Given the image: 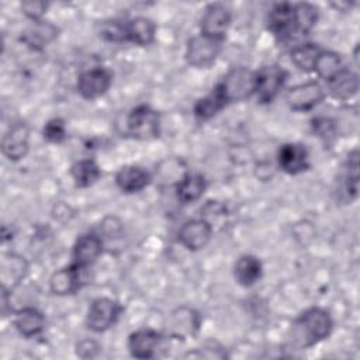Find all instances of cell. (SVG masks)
Here are the masks:
<instances>
[{
	"label": "cell",
	"mask_w": 360,
	"mask_h": 360,
	"mask_svg": "<svg viewBox=\"0 0 360 360\" xmlns=\"http://www.w3.org/2000/svg\"><path fill=\"white\" fill-rule=\"evenodd\" d=\"M66 136H68V128H66V121L63 118L53 117L44 124L42 138L45 142L52 145H59L65 142Z\"/></svg>",
	"instance_id": "cell-35"
},
{
	"label": "cell",
	"mask_w": 360,
	"mask_h": 360,
	"mask_svg": "<svg viewBox=\"0 0 360 360\" xmlns=\"http://www.w3.org/2000/svg\"><path fill=\"white\" fill-rule=\"evenodd\" d=\"M359 180H360V165H359V149L350 150L345 160V173L342 181V191L346 201L350 204L359 195Z\"/></svg>",
	"instance_id": "cell-29"
},
{
	"label": "cell",
	"mask_w": 360,
	"mask_h": 360,
	"mask_svg": "<svg viewBox=\"0 0 360 360\" xmlns=\"http://www.w3.org/2000/svg\"><path fill=\"white\" fill-rule=\"evenodd\" d=\"M202 318L201 314L188 305L174 308L165 323V335L173 340H188L194 339L201 329Z\"/></svg>",
	"instance_id": "cell-6"
},
{
	"label": "cell",
	"mask_w": 360,
	"mask_h": 360,
	"mask_svg": "<svg viewBox=\"0 0 360 360\" xmlns=\"http://www.w3.org/2000/svg\"><path fill=\"white\" fill-rule=\"evenodd\" d=\"M166 335L152 328H141L128 335L127 349L135 359H153L162 347Z\"/></svg>",
	"instance_id": "cell-16"
},
{
	"label": "cell",
	"mask_w": 360,
	"mask_h": 360,
	"mask_svg": "<svg viewBox=\"0 0 360 360\" xmlns=\"http://www.w3.org/2000/svg\"><path fill=\"white\" fill-rule=\"evenodd\" d=\"M49 3L44 0H24L20 4L21 13L32 22L45 18Z\"/></svg>",
	"instance_id": "cell-37"
},
{
	"label": "cell",
	"mask_w": 360,
	"mask_h": 360,
	"mask_svg": "<svg viewBox=\"0 0 360 360\" xmlns=\"http://www.w3.org/2000/svg\"><path fill=\"white\" fill-rule=\"evenodd\" d=\"M114 183L122 194H136L153 183V173L139 165H125L117 170Z\"/></svg>",
	"instance_id": "cell-18"
},
{
	"label": "cell",
	"mask_w": 360,
	"mask_h": 360,
	"mask_svg": "<svg viewBox=\"0 0 360 360\" xmlns=\"http://www.w3.org/2000/svg\"><path fill=\"white\" fill-rule=\"evenodd\" d=\"M311 131L325 148H332L338 139V124L330 117H314L311 120Z\"/></svg>",
	"instance_id": "cell-34"
},
{
	"label": "cell",
	"mask_w": 360,
	"mask_h": 360,
	"mask_svg": "<svg viewBox=\"0 0 360 360\" xmlns=\"http://www.w3.org/2000/svg\"><path fill=\"white\" fill-rule=\"evenodd\" d=\"M105 243L96 231L79 235L72 246V262L82 267H91L104 253Z\"/></svg>",
	"instance_id": "cell-17"
},
{
	"label": "cell",
	"mask_w": 360,
	"mask_h": 360,
	"mask_svg": "<svg viewBox=\"0 0 360 360\" xmlns=\"http://www.w3.org/2000/svg\"><path fill=\"white\" fill-rule=\"evenodd\" d=\"M97 37L110 44H127V21L120 18L101 20L96 25Z\"/></svg>",
	"instance_id": "cell-32"
},
{
	"label": "cell",
	"mask_w": 360,
	"mask_h": 360,
	"mask_svg": "<svg viewBox=\"0 0 360 360\" xmlns=\"http://www.w3.org/2000/svg\"><path fill=\"white\" fill-rule=\"evenodd\" d=\"M49 291L56 297H68L79 292L89 284V267L73 262L55 270L49 277Z\"/></svg>",
	"instance_id": "cell-8"
},
{
	"label": "cell",
	"mask_w": 360,
	"mask_h": 360,
	"mask_svg": "<svg viewBox=\"0 0 360 360\" xmlns=\"http://www.w3.org/2000/svg\"><path fill=\"white\" fill-rule=\"evenodd\" d=\"M31 128L25 121H17L11 124L1 138V153L13 163H17L30 152Z\"/></svg>",
	"instance_id": "cell-12"
},
{
	"label": "cell",
	"mask_w": 360,
	"mask_h": 360,
	"mask_svg": "<svg viewBox=\"0 0 360 360\" xmlns=\"http://www.w3.org/2000/svg\"><path fill=\"white\" fill-rule=\"evenodd\" d=\"M326 98L325 86L319 80H308L290 87L285 93V103L291 111L309 112Z\"/></svg>",
	"instance_id": "cell-9"
},
{
	"label": "cell",
	"mask_w": 360,
	"mask_h": 360,
	"mask_svg": "<svg viewBox=\"0 0 360 360\" xmlns=\"http://www.w3.org/2000/svg\"><path fill=\"white\" fill-rule=\"evenodd\" d=\"M162 132L160 112L149 104H138L125 117V134L136 141H155Z\"/></svg>",
	"instance_id": "cell-3"
},
{
	"label": "cell",
	"mask_w": 360,
	"mask_h": 360,
	"mask_svg": "<svg viewBox=\"0 0 360 360\" xmlns=\"http://www.w3.org/2000/svg\"><path fill=\"white\" fill-rule=\"evenodd\" d=\"M343 60L340 53L329 49H322L315 60L314 72L321 80L326 82L330 79L335 73H338L343 68Z\"/></svg>",
	"instance_id": "cell-33"
},
{
	"label": "cell",
	"mask_w": 360,
	"mask_h": 360,
	"mask_svg": "<svg viewBox=\"0 0 360 360\" xmlns=\"http://www.w3.org/2000/svg\"><path fill=\"white\" fill-rule=\"evenodd\" d=\"M212 233L214 226L207 218H193L179 228L177 242L188 252H200L208 246Z\"/></svg>",
	"instance_id": "cell-13"
},
{
	"label": "cell",
	"mask_w": 360,
	"mask_h": 360,
	"mask_svg": "<svg viewBox=\"0 0 360 360\" xmlns=\"http://www.w3.org/2000/svg\"><path fill=\"white\" fill-rule=\"evenodd\" d=\"M292 15L297 35H308L319 20V8L314 3L300 1L292 3Z\"/></svg>",
	"instance_id": "cell-30"
},
{
	"label": "cell",
	"mask_w": 360,
	"mask_h": 360,
	"mask_svg": "<svg viewBox=\"0 0 360 360\" xmlns=\"http://www.w3.org/2000/svg\"><path fill=\"white\" fill-rule=\"evenodd\" d=\"M256 72L255 96L259 104H271L283 91L288 79V72L280 65H264Z\"/></svg>",
	"instance_id": "cell-7"
},
{
	"label": "cell",
	"mask_w": 360,
	"mask_h": 360,
	"mask_svg": "<svg viewBox=\"0 0 360 360\" xmlns=\"http://www.w3.org/2000/svg\"><path fill=\"white\" fill-rule=\"evenodd\" d=\"M98 233L104 239V243H105V248H107V243L111 239L115 242V240H120L122 238V235H124V224H122V221L118 217L107 215V217L103 218V221L100 224Z\"/></svg>",
	"instance_id": "cell-36"
},
{
	"label": "cell",
	"mask_w": 360,
	"mask_h": 360,
	"mask_svg": "<svg viewBox=\"0 0 360 360\" xmlns=\"http://www.w3.org/2000/svg\"><path fill=\"white\" fill-rule=\"evenodd\" d=\"M360 79L357 72L343 66L338 73L325 82L326 96L338 101H349L359 93Z\"/></svg>",
	"instance_id": "cell-19"
},
{
	"label": "cell",
	"mask_w": 360,
	"mask_h": 360,
	"mask_svg": "<svg viewBox=\"0 0 360 360\" xmlns=\"http://www.w3.org/2000/svg\"><path fill=\"white\" fill-rule=\"evenodd\" d=\"M124 312L120 301L111 297H97L87 307L84 323L93 333H104L114 328Z\"/></svg>",
	"instance_id": "cell-4"
},
{
	"label": "cell",
	"mask_w": 360,
	"mask_h": 360,
	"mask_svg": "<svg viewBox=\"0 0 360 360\" xmlns=\"http://www.w3.org/2000/svg\"><path fill=\"white\" fill-rule=\"evenodd\" d=\"M256 72L249 66L238 65L226 70V73L214 84L225 100L226 105L242 103L255 96Z\"/></svg>",
	"instance_id": "cell-2"
},
{
	"label": "cell",
	"mask_w": 360,
	"mask_h": 360,
	"mask_svg": "<svg viewBox=\"0 0 360 360\" xmlns=\"http://www.w3.org/2000/svg\"><path fill=\"white\" fill-rule=\"evenodd\" d=\"M225 41H219L204 34L193 35L186 42L184 60L194 69H210L218 60Z\"/></svg>",
	"instance_id": "cell-5"
},
{
	"label": "cell",
	"mask_w": 360,
	"mask_h": 360,
	"mask_svg": "<svg viewBox=\"0 0 360 360\" xmlns=\"http://www.w3.org/2000/svg\"><path fill=\"white\" fill-rule=\"evenodd\" d=\"M322 48L315 42H302L291 48L290 60L291 63L304 73H312L315 60Z\"/></svg>",
	"instance_id": "cell-31"
},
{
	"label": "cell",
	"mask_w": 360,
	"mask_h": 360,
	"mask_svg": "<svg viewBox=\"0 0 360 360\" xmlns=\"http://www.w3.org/2000/svg\"><path fill=\"white\" fill-rule=\"evenodd\" d=\"M190 172L186 162L181 158L170 156L156 165L153 180H158L165 187H176L177 183Z\"/></svg>",
	"instance_id": "cell-26"
},
{
	"label": "cell",
	"mask_w": 360,
	"mask_h": 360,
	"mask_svg": "<svg viewBox=\"0 0 360 360\" xmlns=\"http://www.w3.org/2000/svg\"><path fill=\"white\" fill-rule=\"evenodd\" d=\"M58 37H59V28L53 22L44 18L39 21H32L21 32L20 39L34 51H44Z\"/></svg>",
	"instance_id": "cell-22"
},
{
	"label": "cell",
	"mask_w": 360,
	"mask_h": 360,
	"mask_svg": "<svg viewBox=\"0 0 360 360\" xmlns=\"http://www.w3.org/2000/svg\"><path fill=\"white\" fill-rule=\"evenodd\" d=\"M208 188L207 177L200 172H188L173 188L176 198L183 205H190L202 198Z\"/></svg>",
	"instance_id": "cell-23"
},
{
	"label": "cell",
	"mask_w": 360,
	"mask_h": 360,
	"mask_svg": "<svg viewBox=\"0 0 360 360\" xmlns=\"http://www.w3.org/2000/svg\"><path fill=\"white\" fill-rule=\"evenodd\" d=\"M232 273L238 285L243 288H250L262 280L263 263L257 256L252 253H245L236 259Z\"/></svg>",
	"instance_id": "cell-24"
},
{
	"label": "cell",
	"mask_w": 360,
	"mask_h": 360,
	"mask_svg": "<svg viewBox=\"0 0 360 360\" xmlns=\"http://www.w3.org/2000/svg\"><path fill=\"white\" fill-rule=\"evenodd\" d=\"M112 84V73L104 66H94L79 73L76 90L83 100L94 101L104 97Z\"/></svg>",
	"instance_id": "cell-10"
},
{
	"label": "cell",
	"mask_w": 360,
	"mask_h": 360,
	"mask_svg": "<svg viewBox=\"0 0 360 360\" xmlns=\"http://www.w3.org/2000/svg\"><path fill=\"white\" fill-rule=\"evenodd\" d=\"M232 25V11L222 3H210L204 7L200 17V34L225 41Z\"/></svg>",
	"instance_id": "cell-11"
},
{
	"label": "cell",
	"mask_w": 360,
	"mask_h": 360,
	"mask_svg": "<svg viewBox=\"0 0 360 360\" xmlns=\"http://www.w3.org/2000/svg\"><path fill=\"white\" fill-rule=\"evenodd\" d=\"M69 174L77 188H89L101 179L103 172L94 159L84 158L72 163Z\"/></svg>",
	"instance_id": "cell-27"
},
{
	"label": "cell",
	"mask_w": 360,
	"mask_h": 360,
	"mask_svg": "<svg viewBox=\"0 0 360 360\" xmlns=\"http://www.w3.org/2000/svg\"><path fill=\"white\" fill-rule=\"evenodd\" d=\"M226 107L228 105L222 96L218 93L215 87H212L208 94L195 100V103L193 104V115L197 121L207 122L217 117Z\"/></svg>",
	"instance_id": "cell-28"
},
{
	"label": "cell",
	"mask_w": 360,
	"mask_h": 360,
	"mask_svg": "<svg viewBox=\"0 0 360 360\" xmlns=\"http://www.w3.org/2000/svg\"><path fill=\"white\" fill-rule=\"evenodd\" d=\"M76 356L80 359H94L101 352V345L93 338H84L75 346Z\"/></svg>",
	"instance_id": "cell-38"
},
{
	"label": "cell",
	"mask_w": 360,
	"mask_h": 360,
	"mask_svg": "<svg viewBox=\"0 0 360 360\" xmlns=\"http://www.w3.org/2000/svg\"><path fill=\"white\" fill-rule=\"evenodd\" d=\"M266 27L270 34L276 38L280 44L290 42L295 35V25H294V15H292V3L290 1H280L274 3L267 13Z\"/></svg>",
	"instance_id": "cell-14"
},
{
	"label": "cell",
	"mask_w": 360,
	"mask_h": 360,
	"mask_svg": "<svg viewBox=\"0 0 360 360\" xmlns=\"http://www.w3.org/2000/svg\"><path fill=\"white\" fill-rule=\"evenodd\" d=\"M276 162L277 167L288 176H298L311 169L309 150L301 142L283 143L277 150Z\"/></svg>",
	"instance_id": "cell-15"
},
{
	"label": "cell",
	"mask_w": 360,
	"mask_h": 360,
	"mask_svg": "<svg viewBox=\"0 0 360 360\" xmlns=\"http://www.w3.org/2000/svg\"><path fill=\"white\" fill-rule=\"evenodd\" d=\"M335 321L330 312L322 307H309L294 318L287 340L295 350L311 349L326 340L333 332Z\"/></svg>",
	"instance_id": "cell-1"
},
{
	"label": "cell",
	"mask_w": 360,
	"mask_h": 360,
	"mask_svg": "<svg viewBox=\"0 0 360 360\" xmlns=\"http://www.w3.org/2000/svg\"><path fill=\"white\" fill-rule=\"evenodd\" d=\"M13 325L22 338L31 339L44 333L46 319L38 308L22 307L13 311Z\"/></svg>",
	"instance_id": "cell-20"
},
{
	"label": "cell",
	"mask_w": 360,
	"mask_h": 360,
	"mask_svg": "<svg viewBox=\"0 0 360 360\" xmlns=\"http://www.w3.org/2000/svg\"><path fill=\"white\" fill-rule=\"evenodd\" d=\"M158 32L156 22L146 15H136L127 20V42L136 46H149L155 42Z\"/></svg>",
	"instance_id": "cell-25"
},
{
	"label": "cell",
	"mask_w": 360,
	"mask_h": 360,
	"mask_svg": "<svg viewBox=\"0 0 360 360\" xmlns=\"http://www.w3.org/2000/svg\"><path fill=\"white\" fill-rule=\"evenodd\" d=\"M30 264L27 259L18 253H4L0 263V278L1 287L8 291H14L15 287L27 277Z\"/></svg>",
	"instance_id": "cell-21"
}]
</instances>
